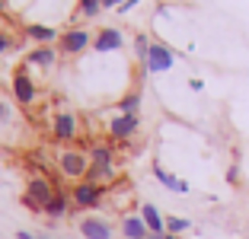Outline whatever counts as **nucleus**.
I'll return each instance as SVG.
<instances>
[{
    "mask_svg": "<svg viewBox=\"0 0 249 239\" xmlns=\"http://www.w3.org/2000/svg\"><path fill=\"white\" fill-rule=\"evenodd\" d=\"M61 172H64L67 179H83V175L89 172V156L80 153V150L61 153Z\"/></svg>",
    "mask_w": 249,
    "mask_h": 239,
    "instance_id": "1",
    "label": "nucleus"
},
{
    "mask_svg": "<svg viewBox=\"0 0 249 239\" xmlns=\"http://www.w3.org/2000/svg\"><path fill=\"white\" fill-rule=\"evenodd\" d=\"M54 198V188H52V182L48 179H32L29 182V188H26V198L22 201L29 204V207H42L45 210V204Z\"/></svg>",
    "mask_w": 249,
    "mask_h": 239,
    "instance_id": "2",
    "label": "nucleus"
},
{
    "mask_svg": "<svg viewBox=\"0 0 249 239\" xmlns=\"http://www.w3.org/2000/svg\"><path fill=\"white\" fill-rule=\"evenodd\" d=\"M144 67H147L150 73H163V70H169V67H173V51H169L166 45H150Z\"/></svg>",
    "mask_w": 249,
    "mask_h": 239,
    "instance_id": "3",
    "label": "nucleus"
},
{
    "mask_svg": "<svg viewBox=\"0 0 249 239\" xmlns=\"http://www.w3.org/2000/svg\"><path fill=\"white\" fill-rule=\"evenodd\" d=\"M134 131H138V115H118L109 121V134L115 140H128Z\"/></svg>",
    "mask_w": 249,
    "mask_h": 239,
    "instance_id": "4",
    "label": "nucleus"
},
{
    "mask_svg": "<svg viewBox=\"0 0 249 239\" xmlns=\"http://www.w3.org/2000/svg\"><path fill=\"white\" fill-rule=\"evenodd\" d=\"M87 45H89V32H83V29H73L67 35H61V51H67V54H77Z\"/></svg>",
    "mask_w": 249,
    "mask_h": 239,
    "instance_id": "5",
    "label": "nucleus"
},
{
    "mask_svg": "<svg viewBox=\"0 0 249 239\" xmlns=\"http://www.w3.org/2000/svg\"><path fill=\"white\" fill-rule=\"evenodd\" d=\"M52 131H54V137H58V140H71L73 134H77V118L67 115V112H61V115H54Z\"/></svg>",
    "mask_w": 249,
    "mask_h": 239,
    "instance_id": "6",
    "label": "nucleus"
},
{
    "mask_svg": "<svg viewBox=\"0 0 249 239\" xmlns=\"http://www.w3.org/2000/svg\"><path fill=\"white\" fill-rule=\"evenodd\" d=\"M80 233L87 239H112V230H109V223L106 220H96V217H87L80 223Z\"/></svg>",
    "mask_w": 249,
    "mask_h": 239,
    "instance_id": "7",
    "label": "nucleus"
},
{
    "mask_svg": "<svg viewBox=\"0 0 249 239\" xmlns=\"http://www.w3.org/2000/svg\"><path fill=\"white\" fill-rule=\"evenodd\" d=\"M13 93H16V99H19L22 105H29V102L36 99V83H32L26 73H16L13 77Z\"/></svg>",
    "mask_w": 249,
    "mask_h": 239,
    "instance_id": "8",
    "label": "nucleus"
},
{
    "mask_svg": "<svg viewBox=\"0 0 249 239\" xmlns=\"http://www.w3.org/2000/svg\"><path fill=\"white\" fill-rule=\"evenodd\" d=\"M96 201H99V185L83 182V185H77V188H73V204H80V207H93Z\"/></svg>",
    "mask_w": 249,
    "mask_h": 239,
    "instance_id": "9",
    "label": "nucleus"
},
{
    "mask_svg": "<svg viewBox=\"0 0 249 239\" xmlns=\"http://www.w3.org/2000/svg\"><path fill=\"white\" fill-rule=\"evenodd\" d=\"M141 217H144V223H147V230H150V233H157V236L166 233V220L160 217V210H157L154 204H144V207H141Z\"/></svg>",
    "mask_w": 249,
    "mask_h": 239,
    "instance_id": "10",
    "label": "nucleus"
},
{
    "mask_svg": "<svg viewBox=\"0 0 249 239\" xmlns=\"http://www.w3.org/2000/svg\"><path fill=\"white\" fill-rule=\"evenodd\" d=\"M122 233H124V239H147L150 236L144 217H124L122 220Z\"/></svg>",
    "mask_w": 249,
    "mask_h": 239,
    "instance_id": "11",
    "label": "nucleus"
},
{
    "mask_svg": "<svg viewBox=\"0 0 249 239\" xmlns=\"http://www.w3.org/2000/svg\"><path fill=\"white\" fill-rule=\"evenodd\" d=\"M96 51H115V48H122V32L118 29H103L99 35H96Z\"/></svg>",
    "mask_w": 249,
    "mask_h": 239,
    "instance_id": "12",
    "label": "nucleus"
},
{
    "mask_svg": "<svg viewBox=\"0 0 249 239\" xmlns=\"http://www.w3.org/2000/svg\"><path fill=\"white\" fill-rule=\"evenodd\" d=\"M45 214H48V217H64V214H67V198L58 191V195H54L52 201L45 204Z\"/></svg>",
    "mask_w": 249,
    "mask_h": 239,
    "instance_id": "13",
    "label": "nucleus"
},
{
    "mask_svg": "<svg viewBox=\"0 0 249 239\" xmlns=\"http://www.w3.org/2000/svg\"><path fill=\"white\" fill-rule=\"evenodd\" d=\"M36 64V67H52L54 64V51L52 48H38V51H32L29 54V67Z\"/></svg>",
    "mask_w": 249,
    "mask_h": 239,
    "instance_id": "14",
    "label": "nucleus"
},
{
    "mask_svg": "<svg viewBox=\"0 0 249 239\" xmlns=\"http://www.w3.org/2000/svg\"><path fill=\"white\" fill-rule=\"evenodd\" d=\"M154 175H157V179H160V182H163V185H166V188H173V191H189V185H185V182H179V179H173V175H169V172H166V169H160V166H157V169H154Z\"/></svg>",
    "mask_w": 249,
    "mask_h": 239,
    "instance_id": "15",
    "label": "nucleus"
},
{
    "mask_svg": "<svg viewBox=\"0 0 249 239\" xmlns=\"http://www.w3.org/2000/svg\"><path fill=\"white\" fill-rule=\"evenodd\" d=\"M118 109H122V115H138V109H141V96H138V93L124 96V99L118 102Z\"/></svg>",
    "mask_w": 249,
    "mask_h": 239,
    "instance_id": "16",
    "label": "nucleus"
},
{
    "mask_svg": "<svg viewBox=\"0 0 249 239\" xmlns=\"http://www.w3.org/2000/svg\"><path fill=\"white\" fill-rule=\"evenodd\" d=\"M29 35L36 38V42H52V38L58 35V32L48 29V26H29Z\"/></svg>",
    "mask_w": 249,
    "mask_h": 239,
    "instance_id": "17",
    "label": "nucleus"
},
{
    "mask_svg": "<svg viewBox=\"0 0 249 239\" xmlns=\"http://www.w3.org/2000/svg\"><path fill=\"white\" fill-rule=\"evenodd\" d=\"M189 220H182V217H169L166 220V233H169V236H176V233H182V230H189Z\"/></svg>",
    "mask_w": 249,
    "mask_h": 239,
    "instance_id": "18",
    "label": "nucleus"
},
{
    "mask_svg": "<svg viewBox=\"0 0 249 239\" xmlns=\"http://www.w3.org/2000/svg\"><path fill=\"white\" fill-rule=\"evenodd\" d=\"M99 3H103V0H80V7H83V16H96V10H99Z\"/></svg>",
    "mask_w": 249,
    "mask_h": 239,
    "instance_id": "19",
    "label": "nucleus"
},
{
    "mask_svg": "<svg viewBox=\"0 0 249 239\" xmlns=\"http://www.w3.org/2000/svg\"><path fill=\"white\" fill-rule=\"evenodd\" d=\"M147 51H150V42H147L144 35H138V54H141L144 61H147Z\"/></svg>",
    "mask_w": 249,
    "mask_h": 239,
    "instance_id": "20",
    "label": "nucleus"
},
{
    "mask_svg": "<svg viewBox=\"0 0 249 239\" xmlns=\"http://www.w3.org/2000/svg\"><path fill=\"white\" fill-rule=\"evenodd\" d=\"M10 45H13V42H10V38L0 32V54H3V51H10Z\"/></svg>",
    "mask_w": 249,
    "mask_h": 239,
    "instance_id": "21",
    "label": "nucleus"
},
{
    "mask_svg": "<svg viewBox=\"0 0 249 239\" xmlns=\"http://www.w3.org/2000/svg\"><path fill=\"white\" fill-rule=\"evenodd\" d=\"M16 239H38V236H32V233H16Z\"/></svg>",
    "mask_w": 249,
    "mask_h": 239,
    "instance_id": "22",
    "label": "nucleus"
},
{
    "mask_svg": "<svg viewBox=\"0 0 249 239\" xmlns=\"http://www.w3.org/2000/svg\"><path fill=\"white\" fill-rule=\"evenodd\" d=\"M10 115V112H7V105H0V118H7Z\"/></svg>",
    "mask_w": 249,
    "mask_h": 239,
    "instance_id": "23",
    "label": "nucleus"
},
{
    "mask_svg": "<svg viewBox=\"0 0 249 239\" xmlns=\"http://www.w3.org/2000/svg\"><path fill=\"white\" fill-rule=\"evenodd\" d=\"M115 3H118V0H103V7H115Z\"/></svg>",
    "mask_w": 249,
    "mask_h": 239,
    "instance_id": "24",
    "label": "nucleus"
},
{
    "mask_svg": "<svg viewBox=\"0 0 249 239\" xmlns=\"http://www.w3.org/2000/svg\"><path fill=\"white\" fill-rule=\"evenodd\" d=\"M147 239H166V236H157V233H150V236H147Z\"/></svg>",
    "mask_w": 249,
    "mask_h": 239,
    "instance_id": "25",
    "label": "nucleus"
},
{
    "mask_svg": "<svg viewBox=\"0 0 249 239\" xmlns=\"http://www.w3.org/2000/svg\"><path fill=\"white\" fill-rule=\"evenodd\" d=\"M166 239H179V236H166Z\"/></svg>",
    "mask_w": 249,
    "mask_h": 239,
    "instance_id": "26",
    "label": "nucleus"
}]
</instances>
